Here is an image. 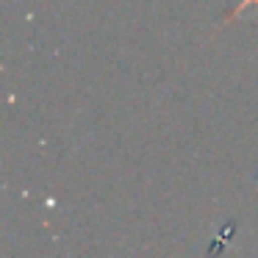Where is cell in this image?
Masks as SVG:
<instances>
[{
	"instance_id": "6da1fadb",
	"label": "cell",
	"mask_w": 258,
	"mask_h": 258,
	"mask_svg": "<svg viewBox=\"0 0 258 258\" xmlns=\"http://www.w3.org/2000/svg\"><path fill=\"white\" fill-rule=\"evenodd\" d=\"M247 6H258V0H241L239 6H236V12H233V14H230V20H236V17H239V14H241V12H244V9H247Z\"/></svg>"
}]
</instances>
